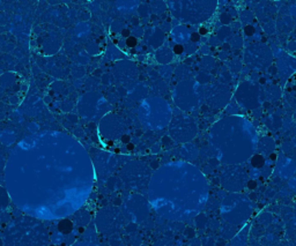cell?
Wrapping results in <instances>:
<instances>
[{"label": "cell", "mask_w": 296, "mask_h": 246, "mask_svg": "<svg viewBox=\"0 0 296 246\" xmlns=\"http://www.w3.org/2000/svg\"><path fill=\"white\" fill-rule=\"evenodd\" d=\"M126 45H127L129 47H134V46L137 45V39L134 37H127V39H126Z\"/></svg>", "instance_id": "1"}, {"label": "cell", "mask_w": 296, "mask_h": 246, "mask_svg": "<svg viewBox=\"0 0 296 246\" xmlns=\"http://www.w3.org/2000/svg\"><path fill=\"white\" fill-rule=\"evenodd\" d=\"M174 51H175V53H176V55H181V53L184 51V47H183L182 45H177V46H175Z\"/></svg>", "instance_id": "2"}, {"label": "cell", "mask_w": 296, "mask_h": 246, "mask_svg": "<svg viewBox=\"0 0 296 246\" xmlns=\"http://www.w3.org/2000/svg\"><path fill=\"white\" fill-rule=\"evenodd\" d=\"M253 31H255L253 27H250V26H248V27L245 28V33H246V35H252V34H253Z\"/></svg>", "instance_id": "3"}, {"label": "cell", "mask_w": 296, "mask_h": 246, "mask_svg": "<svg viewBox=\"0 0 296 246\" xmlns=\"http://www.w3.org/2000/svg\"><path fill=\"white\" fill-rule=\"evenodd\" d=\"M199 36H200V35L197 34V33H196V34H192V35H191V40H192V42H198V40H199Z\"/></svg>", "instance_id": "4"}, {"label": "cell", "mask_w": 296, "mask_h": 246, "mask_svg": "<svg viewBox=\"0 0 296 246\" xmlns=\"http://www.w3.org/2000/svg\"><path fill=\"white\" fill-rule=\"evenodd\" d=\"M122 34H123V36H125V37H130L129 30H123V33H122Z\"/></svg>", "instance_id": "5"}, {"label": "cell", "mask_w": 296, "mask_h": 246, "mask_svg": "<svg viewBox=\"0 0 296 246\" xmlns=\"http://www.w3.org/2000/svg\"><path fill=\"white\" fill-rule=\"evenodd\" d=\"M206 33H207V29H206V28H204V27L203 28H200V35H205Z\"/></svg>", "instance_id": "6"}, {"label": "cell", "mask_w": 296, "mask_h": 246, "mask_svg": "<svg viewBox=\"0 0 296 246\" xmlns=\"http://www.w3.org/2000/svg\"><path fill=\"white\" fill-rule=\"evenodd\" d=\"M123 141H124V142H129V141H130L129 136H126V135H125V136L123 138Z\"/></svg>", "instance_id": "7"}, {"label": "cell", "mask_w": 296, "mask_h": 246, "mask_svg": "<svg viewBox=\"0 0 296 246\" xmlns=\"http://www.w3.org/2000/svg\"><path fill=\"white\" fill-rule=\"evenodd\" d=\"M127 148H129V149H133V145H132V143H129V145H127Z\"/></svg>", "instance_id": "8"}]
</instances>
